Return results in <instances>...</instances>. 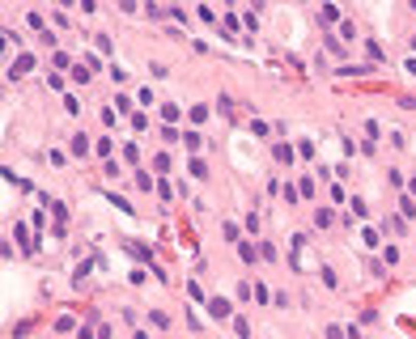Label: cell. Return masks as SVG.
<instances>
[{
    "label": "cell",
    "mask_w": 416,
    "mask_h": 339,
    "mask_svg": "<svg viewBox=\"0 0 416 339\" xmlns=\"http://www.w3.org/2000/svg\"><path fill=\"white\" fill-rule=\"evenodd\" d=\"M204 310H208V318H217V322H221V318H230V301H225V297H208V301H204Z\"/></svg>",
    "instance_id": "6da1fadb"
},
{
    "label": "cell",
    "mask_w": 416,
    "mask_h": 339,
    "mask_svg": "<svg viewBox=\"0 0 416 339\" xmlns=\"http://www.w3.org/2000/svg\"><path fill=\"white\" fill-rule=\"evenodd\" d=\"M272 157H276L280 165H293V161H297V149H293V144H276V149H272Z\"/></svg>",
    "instance_id": "7a4b0ae2"
},
{
    "label": "cell",
    "mask_w": 416,
    "mask_h": 339,
    "mask_svg": "<svg viewBox=\"0 0 416 339\" xmlns=\"http://www.w3.org/2000/svg\"><path fill=\"white\" fill-rule=\"evenodd\" d=\"M30 68H34V55H17V64L9 68V77H26Z\"/></svg>",
    "instance_id": "3957f363"
},
{
    "label": "cell",
    "mask_w": 416,
    "mask_h": 339,
    "mask_svg": "<svg viewBox=\"0 0 416 339\" xmlns=\"http://www.w3.org/2000/svg\"><path fill=\"white\" fill-rule=\"evenodd\" d=\"M238 254H242L246 263H255V259H264V254H259V246H251V242H238Z\"/></svg>",
    "instance_id": "277c9868"
},
{
    "label": "cell",
    "mask_w": 416,
    "mask_h": 339,
    "mask_svg": "<svg viewBox=\"0 0 416 339\" xmlns=\"http://www.w3.org/2000/svg\"><path fill=\"white\" fill-rule=\"evenodd\" d=\"M178 115H183V106H178V102H166V106H162V119H166V127H170Z\"/></svg>",
    "instance_id": "5b68a950"
},
{
    "label": "cell",
    "mask_w": 416,
    "mask_h": 339,
    "mask_svg": "<svg viewBox=\"0 0 416 339\" xmlns=\"http://www.w3.org/2000/svg\"><path fill=\"white\" fill-rule=\"evenodd\" d=\"M68 149H73V157H85V153H89V140H85V136H73V140H68Z\"/></svg>",
    "instance_id": "8992f818"
},
{
    "label": "cell",
    "mask_w": 416,
    "mask_h": 339,
    "mask_svg": "<svg viewBox=\"0 0 416 339\" xmlns=\"http://www.w3.org/2000/svg\"><path fill=\"white\" fill-rule=\"evenodd\" d=\"M280 195H284V204H297V199H302V191H297L293 183H284V187H280Z\"/></svg>",
    "instance_id": "52a82bcc"
},
{
    "label": "cell",
    "mask_w": 416,
    "mask_h": 339,
    "mask_svg": "<svg viewBox=\"0 0 416 339\" xmlns=\"http://www.w3.org/2000/svg\"><path fill=\"white\" fill-rule=\"evenodd\" d=\"M73 326H77V322H73V314H59V318H55V331H59V335H64V331H73Z\"/></svg>",
    "instance_id": "ba28073f"
},
{
    "label": "cell",
    "mask_w": 416,
    "mask_h": 339,
    "mask_svg": "<svg viewBox=\"0 0 416 339\" xmlns=\"http://www.w3.org/2000/svg\"><path fill=\"white\" fill-rule=\"evenodd\" d=\"M297 191H302V199H314V178H302V183H297Z\"/></svg>",
    "instance_id": "9c48e42d"
},
{
    "label": "cell",
    "mask_w": 416,
    "mask_h": 339,
    "mask_svg": "<svg viewBox=\"0 0 416 339\" xmlns=\"http://www.w3.org/2000/svg\"><path fill=\"white\" fill-rule=\"evenodd\" d=\"M234 331H238V339H251V322H246V318H234Z\"/></svg>",
    "instance_id": "30bf717a"
},
{
    "label": "cell",
    "mask_w": 416,
    "mask_h": 339,
    "mask_svg": "<svg viewBox=\"0 0 416 339\" xmlns=\"http://www.w3.org/2000/svg\"><path fill=\"white\" fill-rule=\"evenodd\" d=\"M221 30H225V39H238V21L234 17H221Z\"/></svg>",
    "instance_id": "8fae6325"
},
{
    "label": "cell",
    "mask_w": 416,
    "mask_h": 339,
    "mask_svg": "<svg viewBox=\"0 0 416 339\" xmlns=\"http://www.w3.org/2000/svg\"><path fill=\"white\" fill-rule=\"evenodd\" d=\"M318 17H323L327 26H331V21H340V9H331V5H323V9H318Z\"/></svg>",
    "instance_id": "7c38bea8"
},
{
    "label": "cell",
    "mask_w": 416,
    "mask_h": 339,
    "mask_svg": "<svg viewBox=\"0 0 416 339\" xmlns=\"http://www.w3.org/2000/svg\"><path fill=\"white\" fill-rule=\"evenodd\" d=\"M365 51H370V59H374V64L382 59V47H378V39H365Z\"/></svg>",
    "instance_id": "4fadbf2b"
},
{
    "label": "cell",
    "mask_w": 416,
    "mask_h": 339,
    "mask_svg": "<svg viewBox=\"0 0 416 339\" xmlns=\"http://www.w3.org/2000/svg\"><path fill=\"white\" fill-rule=\"evenodd\" d=\"M221 233H225V242H242V238H238V225H234V221H225Z\"/></svg>",
    "instance_id": "5bb4252c"
},
{
    "label": "cell",
    "mask_w": 416,
    "mask_h": 339,
    "mask_svg": "<svg viewBox=\"0 0 416 339\" xmlns=\"http://www.w3.org/2000/svg\"><path fill=\"white\" fill-rule=\"evenodd\" d=\"M399 216H416V199H412V195L399 199Z\"/></svg>",
    "instance_id": "9a60e30c"
},
{
    "label": "cell",
    "mask_w": 416,
    "mask_h": 339,
    "mask_svg": "<svg viewBox=\"0 0 416 339\" xmlns=\"http://www.w3.org/2000/svg\"><path fill=\"white\" fill-rule=\"evenodd\" d=\"M153 170H157V174H166V170H170V157L157 153V157H153Z\"/></svg>",
    "instance_id": "2e32d148"
},
{
    "label": "cell",
    "mask_w": 416,
    "mask_h": 339,
    "mask_svg": "<svg viewBox=\"0 0 416 339\" xmlns=\"http://www.w3.org/2000/svg\"><path fill=\"white\" fill-rule=\"evenodd\" d=\"M162 140H166V144H178V140H183V131H174V127H162Z\"/></svg>",
    "instance_id": "e0dca14e"
},
{
    "label": "cell",
    "mask_w": 416,
    "mask_h": 339,
    "mask_svg": "<svg viewBox=\"0 0 416 339\" xmlns=\"http://www.w3.org/2000/svg\"><path fill=\"white\" fill-rule=\"evenodd\" d=\"M183 144L196 153V149H200V131H183Z\"/></svg>",
    "instance_id": "ac0fdd59"
},
{
    "label": "cell",
    "mask_w": 416,
    "mask_h": 339,
    "mask_svg": "<svg viewBox=\"0 0 416 339\" xmlns=\"http://www.w3.org/2000/svg\"><path fill=\"white\" fill-rule=\"evenodd\" d=\"M314 225H318V229H327V225H331V212H327V208H318V212H314Z\"/></svg>",
    "instance_id": "d6986e66"
},
{
    "label": "cell",
    "mask_w": 416,
    "mask_h": 339,
    "mask_svg": "<svg viewBox=\"0 0 416 339\" xmlns=\"http://www.w3.org/2000/svg\"><path fill=\"white\" fill-rule=\"evenodd\" d=\"M123 157H127V161L136 165V161H140V149H136V144H123Z\"/></svg>",
    "instance_id": "ffe728a7"
},
{
    "label": "cell",
    "mask_w": 416,
    "mask_h": 339,
    "mask_svg": "<svg viewBox=\"0 0 416 339\" xmlns=\"http://www.w3.org/2000/svg\"><path fill=\"white\" fill-rule=\"evenodd\" d=\"M187 170H191V174H196V178H204V174H208V165H204V161H200V157H196V161H191V165H187Z\"/></svg>",
    "instance_id": "44dd1931"
},
{
    "label": "cell",
    "mask_w": 416,
    "mask_h": 339,
    "mask_svg": "<svg viewBox=\"0 0 416 339\" xmlns=\"http://www.w3.org/2000/svg\"><path fill=\"white\" fill-rule=\"evenodd\" d=\"M73 81L85 85V81H89V68H85V64H77V68H73Z\"/></svg>",
    "instance_id": "7402d4cb"
},
{
    "label": "cell",
    "mask_w": 416,
    "mask_h": 339,
    "mask_svg": "<svg viewBox=\"0 0 416 339\" xmlns=\"http://www.w3.org/2000/svg\"><path fill=\"white\" fill-rule=\"evenodd\" d=\"M323 335H327V339H348V331H344V326H327Z\"/></svg>",
    "instance_id": "603a6c76"
},
{
    "label": "cell",
    "mask_w": 416,
    "mask_h": 339,
    "mask_svg": "<svg viewBox=\"0 0 416 339\" xmlns=\"http://www.w3.org/2000/svg\"><path fill=\"white\" fill-rule=\"evenodd\" d=\"M149 127V115H132V131H145Z\"/></svg>",
    "instance_id": "cb8c5ba5"
},
{
    "label": "cell",
    "mask_w": 416,
    "mask_h": 339,
    "mask_svg": "<svg viewBox=\"0 0 416 339\" xmlns=\"http://www.w3.org/2000/svg\"><path fill=\"white\" fill-rule=\"evenodd\" d=\"M111 81L119 85V81H127V68H119V64H111Z\"/></svg>",
    "instance_id": "d4e9b609"
},
{
    "label": "cell",
    "mask_w": 416,
    "mask_h": 339,
    "mask_svg": "<svg viewBox=\"0 0 416 339\" xmlns=\"http://www.w3.org/2000/svg\"><path fill=\"white\" fill-rule=\"evenodd\" d=\"M93 335H98V339H111V326H98V331H93Z\"/></svg>",
    "instance_id": "484cf974"
},
{
    "label": "cell",
    "mask_w": 416,
    "mask_h": 339,
    "mask_svg": "<svg viewBox=\"0 0 416 339\" xmlns=\"http://www.w3.org/2000/svg\"><path fill=\"white\" fill-rule=\"evenodd\" d=\"M348 339H365V335H361V331H357V326H348Z\"/></svg>",
    "instance_id": "4316f807"
},
{
    "label": "cell",
    "mask_w": 416,
    "mask_h": 339,
    "mask_svg": "<svg viewBox=\"0 0 416 339\" xmlns=\"http://www.w3.org/2000/svg\"><path fill=\"white\" fill-rule=\"evenodd\" d=\"M408 191H412V199H416V174H412V183H408Z\"/></svg>",
    "instance_id": "83f0119b"
},
{
    "label": "cell",
    "mask_w": 416,
    "mask_h": 339,
    "mask_svg": "<svg viewBox=\"0 0 416 339\" xmlns=\"http://www.w3.org/2000/svg\"><path fill=\"white\" fill-rule=\"evenodd\" d=\"M132 339H149V335H145V331H140V335H132Z\"/></svg>",
    "instance_id": "f1b7e54d"
}]
</instances>
